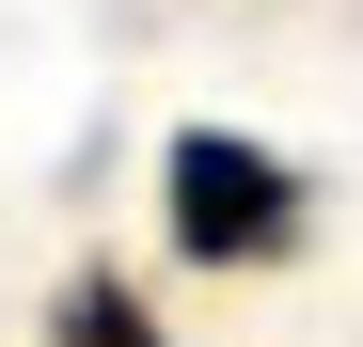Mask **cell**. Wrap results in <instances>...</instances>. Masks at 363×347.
Here are the masks:
<instances>
[{
	"mask_svg": "<svg viewBox=\"0 0 363 347\" xmlns=\"http://www.w3.org/2000/svg\"><path fill=\"white\" fill-rule=\"evenodd\" d=\"M174 253H190V268L300 253V174L269 142H237V127H190V142H174Z\"/></svg>",
	"mask_w": 363,
	"mask_h": 347,
	"instance_id": "1",
	"label": "cell"
},
{
	"mask_svg": "<svg viewBox=\"0 0 363 347\" xmlns=\"http://www.w3.org/2000/svg\"><path fill=\"white\" fill-rule=\"evenodd\" d=\"M48 347H174V331H158L111 268H79V284H64V316H48Z\"/></svg>",
	"mask_w": 363,
	"mask_h": 347,
	"instance_id": "2",
	"label": "cell"
}]
</instances>
